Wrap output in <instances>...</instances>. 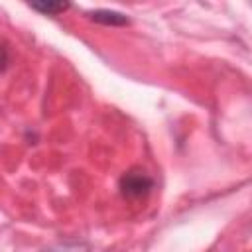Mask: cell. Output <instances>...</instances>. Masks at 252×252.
Segmentation results:
<instances>
[{
    "label": "cell",
    "mask_w": 252,
    "mask_h": 252,
    "mask_svg": "<svg viewBox=\"0 0 252 252\" xmlns=\"http://www.w3.org/2000/svg\"><path fill=\"white\" fill-rule=\"evenodd\" d=\"M152 187H154L152 177L146 171H142V169H130L120 179V189L130 199H138V197L148 195Z\"/></svg>",
    "instance_id": "1"
},
{
    "label": "cell",
    "mask_w": 252,
    "mask_h": 252,
    "mask_svg": "<svg viewBox=\"0 0 252 252\" xmlns=\"http://www.w3.org/2000/svg\"><path fill=\"white\" fill-rule=\"evenodd\" d=\"M91 20L102 26H126L128 18L120 12H112V10H96L91 14Z\"/></svg>",
    "instance_id": "2"
},
{
    "label": "cell",
    "mask_w": 252,
    "mask_h": 252,
    "mask_svg": "<svg viewBox=\"0 0 252 252\" xmlns=\"http://www.w3.org/2000/svg\"><path fill=\"white\" fill-rule=\"evenodd\" d=\"M30 6H32V10L41 12V14H47V16H55V14L65 12L69 8L67 2H33Z\"/></svg>",
    "instance_id": "3"
}]
</instances>
